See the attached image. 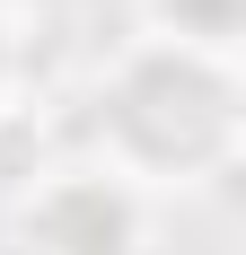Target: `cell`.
Instances as JSON below:
<instances>
[{"label": "cell", "mask_w": 246, "mask_h": 255, "mask_svg": "<svg viewBox=\"0 0 246 255\" xmlns=\"http://www.w3.org/2000/svg\"><path fill=\"white\" fill-rule=\"evenodd\" d=\"M97 141L123 176H211L238 158V79L211 53L185 44H132L115 79L97 88Z\"/></svg>", "instance_id": "1"}, {"label": "cell", "mask_w": 246, "mask_h": 255, "mask_svg": "<svg viewBox=\"0 0 246 255\" xmlns=\"http://www.w3.org/2000/svg\"><path fill=\"white\" fill-rule=\"evenodd\" d=\"M149 18H158V44H185V53H211V62H229L246 0H149Z\"/></svg>", "instance_id": "3"}, {"label": "cell", "mask_w": 246, "mask_h": 255, "mask_svg": "<svg viewBox=\"0 0 246 255\" xmlns=\"http://www.w3.org/2000/svg\"><path fill=\"white\" fill-rule=\"evenodd\" d=\"M18 247L26 255H132L141 247V203L106 167L44 176L26 194V211H18Z\"/></svg>", "instance_id": "2"}, {"label": "cell", "mask_w": 246, "mask_h": 255, "mask_svg": "<svg viewBox=\"0 0 246 255\" xmlns=\"http://www.w3.org/2000/svg\"><path fill=\"white\" fill-rule=\"evenodd\" d=\"M9 62H18V53H9V9H0V88H9Z\"/></svg>", "instance_id": "4"}]
</instances>
